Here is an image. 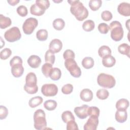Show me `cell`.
I'll return each mask as SVG.
<instances>
[{"instance_id":"cell-9","label":"cell","mask_w":130,"mask_h":130,"mask_svg":"<svg viewBox=\"0 0 130 130\" xmlns=\"http://www.w3.org/2000/svg\"><path fill=\"white\" fill-rule=\"evenodd\" d=\"M42 94L46 96H53L58 92V87L55 84H45L41 87Z\"/></svg>"},{"instance_id":"cell-43","label":"cell","mask_w":130,"mask_h":130,"mask_svg":"<svg viewBox=\"0 0 130 130\" xmlns=\"http://www.w3.org/2000/svg\"><path fill=\"white\" fill-rule=\"evenodd\" d=\"M63 58L66 60L69 58L74 59L75 57V54L73 51L71 49H67L63 52Z\"/></svg>"},{"instance_id":"cell-2","label":"cell","mask_w":130,"mask_h":130,"mask_svg":"<svg viewBox=\"0 0 130 130\" xmlns=\"http://www.w3.org/2000/svg\"><path fill=\"white\" fill-rule=\"evenodd\" d=\"M23 88L26 92L30 94H35L38 92L37 79L34 73L30 72L27 74L25 78V84Z\"/></svg>"},{"instance_id":"cell-25","label":"cell","mask_w":130,"mask_h":130,"mask_svg":"<svg viewBox=\"0 0 130 130\" xmlns=\"http://www.w3.org/2000/svg\"><path fill=\"white\" fill-rule=\"evenodd\" d=\"M82 65L86 69L92 68L94 66V60L91 57H85L82 60Z\"/></svg>"},{"instance_id":"cell-17","label":"cell","mask_w":130,"mask_h":130,"mask_svg":"<svg viewBox=\"0 0 130 130\" xmlns=\"http://www.w3.org/2000/svg\"><path fill=\"white\" fill-rule=\"evenodd\" d=\"M115 118L116 120L119 123H123L127 118L126 110H117L115 113Z\"/></svg>"},{"instance_id":"cell-36","label":"cell","mask_w":130,"mask_h":130,"mask_svg":"<svg viewBox=\"0 0 130 130\" xmlns=\"http://www.w3.org/2000/svg\"><path fill=\"white\" fill-rule=\"evenodd\" d=\"M100 109L99 108L95 107V106H92L89 107L88 108L87 110V114L88 116H95L99 117L100 115Z\"/></svg>"},{"instance_id":"cell-10","label":"cell","mask_w":130,"mask_h":130,"mask_svg":"<svg viewBox=\"0 0 130 130\" xmlns=\"http://www.w3.org/2000/svg\"><path fill=\"white\" fill-rule=\"evenodd\" d=\"M99 124L98 116H90L84 125V130H96Z\"/></svg>"},{"instance_id":"cell-7","label":"cell","mask_w":130,"mask_h":130,"mask_svg":"<svg viewBox=\"0 0 130 130\" xmlns=\"http://www.w3.org/2000/svg\"><path fill=\"white\" fill-rule=\"evenodd\" d=\"M5 39L9 42H14L21 38V34L18 27L14 26L6 30L4 34Z\"/></svg>"},{"instance_id":"cell-40","label":"cell","mask_w":130,"mask_h":130,"mask_svg":"<svg viewBox=\"0 0 130 130\" xmlns=\"http://www.w3.org/2000/svg\"><path fill=\"white\" fill-rule=\"evenodd\" d=\"M101 17L103 20L106 21H109L112 19L113 16L111 12L108 10H105L102 12Z\"/></svg>"},{"instance_id":"cell-3","label":"cell","mask_w":130,"mask_h":130,"mask_svg":"<svg viewBox=\"0 0 130 130\" xmlns=\"http://www.w3.org/2000/svg\"><path fill=\"white\" fill-rule=\"evenodd\" d=\"M109 29L111 30V38L116 42L120 41L124 34V31L121 24L118 21H113L110 24Z\"/></svg>"},{"instance_id":"cell-42","label":"cell","mask_w":130,"mask_h":130,"mask_svg":"<svg viewBox=\"0 0 130 130\" xmlns=\"http://www.w3.org/2000/svg\"><path fill=\"white\" fill-rule=\"evenodd\" d=\"M67 124V130H78L79 128L77 124L75 122V120H72L68 121Z\"/></svg>"},{"instance_id":"cell-44","label":"cell","mask_w":130,"mask_h":130,"mask_svg":"<svg viewBox=\"0 0 130 130\" xmlns=\"http://www.w3.org/2000/svg\"><path fill=\"white\" fill-rule=\"evenodd\" d=\"M8 114V109L3 105L0 106V119L1 120L5 119Z\"/></svg>"},{"instance_id":"cell-38","label":"cell","mask_w":130,"mask_h":130,"mask_svg":"<svg viewBox=\"0 0 130 130\" xmlns=\"http://www.w3.org/2000/svg\"><path fill=\"white\" fill-rule=\"evenodd\" d=\"M99 31L103 34H106L108 32L109 30V25L105 23H101L98 25Z\"/></svg>"},{"instance_id":"cell-8","label":"cell","mask_w":130,"mask_h":130,"mask_svg":"<svg viewBox=\"0 0 130 130\" xmlns=\"http://www.w3.org/2000/svg\"><path fill=\"white\" fill-rule=\"evenodd\" d=\"M38 21L35 18L29 17L26 19L22 25V29L26 35H30L38 26Z\"/></svg>"},{"instance_id":"cell-30","label":"cell","mask_w":130,"mask_h":130,"mask_svg":"<svg viewBox=\"0 0 130 130\" xmlns=\"http://www.w3.org/2000/svg\"><path fill=\"white\" fill-rule=\"evenodd\" d=\"M48 31L46 29H41L37 31L36 33V37L37 39L40 41H44L47 39Z\"/></svg>"},{"instance_id":"cell-48","label":"cell","mask_w":130,"mask_h":130,"mask_svg":"<svg viewBox=\"0 0 130 130\" xmlns=\"http://www.w3.org/2000/svg\"><path fill=\"white\" fill-rule=\"evenodd\" d=\"M55 3H59V2H62V1H53Z\"/></svg>"},{"instance_id":"cell-37","label":"cell","mask_w":130,"mask_h":130,"mask_svg":"<svg viewBox=\"0 0 130 130\" xmlns=\"http://www.w3.org/2000/svg\"><path fill=\"white\" fill-rule=\"evenodd\" d=\"M12 54V51L10 48H6L3 49L0 53V57L2 59H7Z\"/></svg>"},{"instance_id":"cell-34","label":"cell","mask_w":130,"mask_h":130,"mask_svg":"<svg viewBox=\"0 0 130 130\" xmlns=\"http://www.w3.org/2000/svg\"><path fill=\"white\" fill-rule=\"evenodd\" d=\"M55 59V56L54 53H53L50 50H48L45 54V60L47 63H49L53 64L54 63Z\"/></svg>"},{"instance_id":"cell-16","label":"cell","mask_w":130,"mask_h":130,"mask_svg":"<svg viewBox=\"0 0 130 130\" xmlns=\"http://www.w3.org/2000/svg\"><path fill=\"white\" fill-rule=\"evenodd\" d=\"M80 97L84 102H90L93 98L92 91L88 88L83 89L80 92Z\"/></svg>"},{"instance_id":"cell-41","label":"cell","mask_w":130,"mask_h":130,"mask_svg":"<svg viewBox=\"0 0 130 130\" xmlns=\"http://www.w3.org/2000/svg\"><path fill=\"white\" fill-rule=\"evenodd\" d=\"M73 90V86L71 84H67L63 85L61 88V91L63 94H69Z\"/></svg>"},{"instance_id":"cell-11","label":"cell","mask_w":130,"mask_h":130,"mask_svg":"<svg viewBox=\"0 0 130 130\" xmlns=\"http://www.w3.org/2000/svg\"><path fill=\"white\" fill-rule=\"evenodd\" d=\"M87 105H83L80 107H76L74 108V112L77 116L81 119L86 118L87 116V110L88 108Z\"/></svg>"},{"instance_id":"cell-5","label":"cell","mask_w":130,"mask_h":130,"mask_svg":"<svg viewBox=\"0 0 130 130\" xmlns=\"http://www.w3.org/2000/svg\"><path fill=\"white\" fill-rule=\"evenodd\" d=\"M97 82L101 87L107 88H111L115 86L116 80L114 77L111 75L105 73H101L98 76Z\"/></svg>"},{"instance_id":"cell-26","label":"cell","mask_w":130,"mask_h":130,"mask_svg":"<svg viewBox=\"0 0 130 130\" xmlns=\"http://www.w3.org/2000/svg\"><path fill=\"white\" fill-rule=\"evenodd\" d=\"M118 50L120 53L125 55L128 57H129L130 46L127 44L123 43L120 44L118 47Z\"/></svg>"},{"instance_id":"cell-13","label":"cell","mask_w":130,"mask_h":130,"mask_svg":"<svg viewBox=\"0 0 130 130\" xmlns=\"http://www.w3.org/2000/svg\"><path fill=\"white\" fill-rule=\"evenodd\" d=\"M118 12L124 16L130 15V5L128 3L122 2L119 4L117 7Z\"/></svg>"},{"instance_id":"cell-20","label":"cell","mask_w":130,"mask_h":130,"mask_svg":"<svg viewBox=\"0 0 130 130\" xmlns=\"http://www.w3.org/2000/svg\"><path fill=\"white\" fill-rule=\"evenodd\" d=\"M12 21L9 17H5L3 14L0 15V27L5 29L11 25Z\"/></svg>"},{"instance_id":"cell-28","label":"cell","mask_w":130,"mask_h":130,"mask_svg":"<svg viewBox=\"0 0 130 130\" xmlns=\"http://www.w3.org/2000/svg\"><path fill=\"white\" fill-rule=\"evenodd\" d=\"M57 105V102L55 100H48L44 103V107L47 110L52 111L55 109Z\"/></svg>"},{"instance_id":"cell-45","label":"cell","mask_w":130,"mask_h":130,"mask_svg":"<svg viewBox=\"0 0 130 130\" xmlns=\"http://www.w3.org/2000/svg\"><path fill=\"white\" fill-rule=\"evenodd\" d=\"M22 58L18 56H14L10 61V65L11 67L16 64H22Z\"/></svg>"},{"instance_id":"cell-29","label":"cell","mask_w":130,"mask_h":130,"mask_svg":"<svg viewBox=\"0 0 130 130\" xmlns=\"http://www.w3.org/2000/svg\"><path fill=\"white\" fill-rule=\"evenodd\" d=\"M94 22L92 20H85L82 24V28L86 31H90L92 30L94 28Z\"/></svg>"},{"instance_id":"cell-31","label":"cell","mask_w":130,"mask_h":130,"mask_svg":"<svg viewBox=\"0 0 130 130\" xmlns=\"http://www.w3.org/2000/svg\"><path fill=\"white\" fill-rule=\"evenodd\" d=\"M61 118L64 123H67L72 120H75L74 116L70 111H64L61 114Z\"/></svg>"},{"instance_id":"cell-39","label":"cell","mask_w":130,"mask_h":130,"mask_svg":"<svg viewBox=\"0 0 130 130\" xmlns=\"http://www.w3.org/2000/svg\"><path fill=\"white\" fill-rule=\"evenodd\" d=\"M17 13L21 17H25L27 15L28 11L27 8L24 5H20L17 8Z\"/></svg>"},{"instance_id":"cell-21","label":"cell","mask_w":130,"mask_h":130,"mask_svg":"<svg viewBox=\"0 0 130 130\" xmlns=\"http://www.w3.org/2000/svg\"><path fill=\"white\" fill-rule=\"evenodd\" d=\"M99 56L102 58L111 55V50L109 47L106 45L102 46L98 50Z\"/></svg>"},{"instance_id":"cell-32","label":"cell","mask_w":130,"mask_h":130,"mask_svg":"<svg viewBox=\"0 0 130 130\" xmlns=\"http://www.w3.org/2000/svg\"><path fill=\"white\" fill-rule=\"evenodd\" d=\"M52 65L49 63H44L42 67V72L43 74L46 77H49L50 73L52 69Z\"/></svg>"},{"instance_id":"cell-4","label":"cell","mask_w":130,"mask_h":130,"mask_svg":"<svg viewBox=\"0 0 130 130\" xmlns=\"http://www.w3.org/2000/svg\"><path fill=\"white\" fill-rule=\"evenodd\" d=\"M34 127L36 129H44L47 126L46 115L45 112L40 109L37 110L34 114Z\"/></svg>"},{"instance_id":"cell-22","label":"cell","mask_w":130,"mask_h":130,"mask_svg":"<svg viewBox=\"0 0 130 130\" xmlns=\"http://www.w3.org/2000/svg\"><path fill=\"white\" fill-rule=\"evenodd\" d=\"M129 106V102L127 99H120L116 103L117 110H126Z\"/></svg>"},{"instance_id":"cell-1","label":"cell","mask_w":130,"mask_h":130,"mask_svg":"<svg viewBox=\"0 0 130 130\" xmlns=\"http://www.w3.org/2000/svg\"><path fill=\"white\" fill-rule=\"evenodd\" d=\"M71 5L70 11L76 18L80 21H83L88 16V11L79 0L68 1Z\"/></svg>"},{"instance_id":"cell-47","label":"cell","mask_w":130,"mask_h":130,"mask_svg":"<svg viewBox=\"0 0 130 130\" xmlns=\"http://www.w3.org/2000/svg\"><path fill=\"white\" fill-rule=\"evenodd\" d=\"M7 2L10 5L15 6L19 2V0H8Z\"/></svg>"},{"instance_id":"cell-24","label":"cell","mask_w":130,"mask_h":130,"mask_svg":"<svg viewBox=\"0 0 130 130\" xmlns=\"http://www.w3.org/2000/svg\"><path fill=\"white\" fill-rule=\"evenodd\" d=\"M43 101V99L41 96H37L31 98L28 102V104L31 108H35L42 104Z\"/></svg>"},{"instance_id":"cell-46","label":"cell","mask_w":130,"mask_h":130,"mask_svg":"<svg viewBox=\"0 0 130 130\" xmlns=\"http://www.w3.org/2000/svg\"><path fill=\"white\" fill-rule=\"evenodd\" d=\"M36 3L41 5L46 9H47L50 6V2L48 0H36Z\"/></svg>"},{"instance_id":"cell-23","label":"cell","mask_w":130,"mask_h":130,"mask_svg":"<svg viewBox=\"0 0 130 130\" xmlns=\"http://www.w3.org/2000/svg\"><path fill=\"white\" fill-rule=\"evenodd\" d=\"M61 76V70L57 68H52L50 75L49 77L52 80L56 81L59 80Z\"/></svg>"},{"instance_id":"cell-18","label":"cell","mask_w":130,"mask_h":130,"mask_svg":"<svg viewBox=\"0 0 130 130\" xmlns=\"http://www.w3.org/2000/svg\"><path fill=\"white\" fill-rule=\"evenodd\" d=\"M24 68L22 64H16L11 67V73L16 78H18L23 75Z\"/></svg>"},{"instance_id":"cell-12","label":"cell","mask_w":130,"mask_h":130,"mask_svg":"<svg viewBox=\"0 0 130 130\" xmlns=\"http://www.w3.org/2000/svg\"><path fill=\"white\" fill-rule=\"evenodd\" d=\"M62 47V42L58 39H53L49 44V50L54 54L59 52L61 50Z\"/></svg>"},{"instance_id":"cell-35","label":"cell","mask_w":130,"mask_h":130,"mask_svg":"<svg viewBox=\"0 0 130 130\" xmlns=\"http://www.w3.org/2000/svg\"><path fill=\"white\" fill-rule=\"evenodd\" d=\"M96 95L98 99L103 100L108 98L109 95V92L106 89H100L96 91Z\"/></svg>"},{"instance_id":"cell-33","label":"cell","mask_w":130,"mask_h":130,"mask_svg":"<svg viewBox=\"0 0 130 130\" xmlns=\"http://www.w3.org/2000/svg\"><path fill=\"white\" fill-rule=\"evenodd\" d=\"M102 1L101 0H90L89 2V7L92 11L98 10L102 6Z\"/></svg>"},{"instance_id":"cell-15","label":"cell","mask_w":130,"mask_h":130,"mask_svg":"<svg viewBox=\"0 0 130 130\" xmlns=\"http://www.w3.org/2000/svg\"><path fill=\"white\" fill-rule=\"evenodd\" d=\"M41 63V59L36 55H31L27 59V63L32 68H38Z\"/></svg>"},{"instance_id":"cell-6","label":"cell","mask_w":130,"mask_h":130,"mask_svg":"<svg viewBox=\"0 0 130 130\" xmlns=\"http://www.w3.org/2000/svg\"><path fill=\"white\" fill-rule=\"evenodd\" d=\"M64 66L71 75L75 78H79L81 75V70L73 58L65 60Z\"/></svg>"},{"instance_id":"cell-19","label":"cell","mask_w":130,"mask_h":130,"mask_svg":"<svg viewBox=\"0 0 130 130\" xmlns=\"http://www.w3.org/2000/svg\"><path fill=\"white\" fill-rule=\"evenodd\" d=\"M115 63H116V59L111 55L107 56L103 58L102 63L104 67H106L107 68L112 67L115 65Z\"/></svg>"},{"instance_id":"cell-14","label":"cell","mask_w":130,"mask_h":130,"mask_svg":"<svg viewBox=\"0 0 130 130\" xmlns=\"http://www.w3.org/2000/svg\"><path fill=\"white\" fill-rule=\"evenodd\" d=\"M46 9L40 4L35 3L32 5L30 8V13L35 16H41L44 14Z\"/></svg>"},{"instance_id":"cell-27","label":"cell","mask_w":130,"mask_h":130,"mask_svg":"<svg viewBox=\"0 0 130 130\" xmlns=\"http://www.w3.org/2000/svg\"><path fill=\"white\" fill-rule=\"evenodd\" d=\"M52 24L54 28L57 30H61L64 28L65 22L61 18H56L53 20Z\"/></svg>"}]
</instances>
